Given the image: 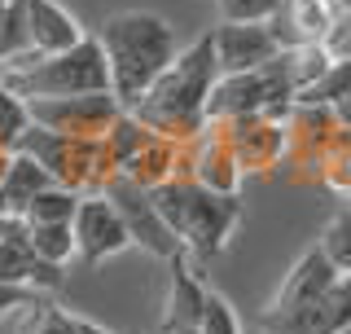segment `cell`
<instances>
[{"label":"cell","instance_id":"cell-1","mask_svg":"<svg viewBox=\"0 0 351 334\" xmlns=\"http://www.w3.org/2000/svg\"><path fill=\"white\" fill-rule=\"evenodd\" d=\"M215 80H219V66H215V49H211V31H206L189 49L176 53L171 66L132 106V115L149 132H158V137L176 141V146H189V141H197L206 132V97H211Z\"/></svg>","mask_w":351,"mask_h":334},{"label":"cell","instance_id":"cell-2","mask_svg":"<svg viewBox=\"0 0 351 334\" xmlns=\"http://www.w3.org/2000/svg\"><path fill=\"white\" fill-rule=\"evenodd\" d=\"M97 44L106 53L110 66V97L123 110H132L145 97V88L158 80L171 66L176 49V31L167 18L149 14V9H123V14H110L97 31Z\"/></svg>","mask_w":351,"mask_h":334},{"label":"cell","instance_id":"cell-3","mask_svg":"<svg viewBox=\"0 0 351 334\" xmlns=\"http://www.w3.org/2000/svg\"><path fill=\"white\" fill-rule=\"evenodd\" d=\"M158 216L167 229L180 238L189 264H211L219 251L233 242V229L241 225V198L237 194H211L189 176H171V181L149 189Z\"/></svg>","mask_w":351,"mask_h":334},{"label":"cell","instance_id":"cell-4","mask_svg":"<svg viewBox=\"0 0 351 334\" xmlns=\"http://www.w3.org/2000/svg\"><path fill=\"white\" fill-rule=\"evenodd\" d=\"M14 97L22 102H53V97H84V93H110V66L97 36H84L75 49L53 53V58H31L27 66L5 71Z\"/></svg>","mask_w":351,"mask_h":334},{"label":"cell","instance_id":"cell-5","mask_svg":"<svg viewBox=\"0 0 351 334\" xmlns=\"http://www.w3.org/2000/svg\"><path fill=\"white\" fill-rule=\"evenodd\" d=\"M299 102V71H294V49L277 53L272 62L255 66V71L219 75L211 97H206V124L237 115H277L285 119Z\"/></svg>","mask_w":351,"mask_h":334},{"label":"cell","instance_id":"cell-6","mask_svg":"<svg viewBox=\"0 0 351 334\" xmlns=\"http://www.w3.org/2000/svg\"><path fill=\"white\" fill-rule=\"evenodd\" d=\"M22 154H31L44 172L53 176V185H66L75 194H101L114 172V159L106 150V137L88 141V137H62V132H49L40 124H31L18 141Z\"/></svg>","mask_w":351,"mask_h":334},{"label":"cell","instance_id":"cell-7","mask_svg":"<svg viewBox=\"0 0 351 334\" xmlns=\"http://www.w3.org/2000/svg\"><path fill=\"white\" fill-rule=\"evenodd\" d=\"M334 264L325 260L321 247L303 251L294 260V269L285 273L281 291L272 295V304L263 308L259 326L263 334H312V321H316V308H321L325 291L334 286Z\"/></svg>","mask_w":351,"mask_h":334},{"label":"cell","instance_id":"cell-8","mask_svg":"<svg viewBox=\"0 0 351 334\" xmlns=\"http://www.w3.org/2000/svg\"><path fill=\"white\" fill-rule=\"evenodd\" d=\"M206 128H215L219 141L233 150L241 176H268L285 163V119L277 115H237Z\"/></svg>","mask_w":351,"mask_h":334},{"label":"cell","instance_id":"cell-9","mask_svg":"<svg viewBox=\"0 0 351 334\" xmlns=\"http://www.w3.org/2000/svg\"><path fill=\"white\" fill-rule=\"evenodd\" d=\"M101 194L114 203V211L123 216V225H128V238H132V247H141L145 255H154V260H176L184 247H180V238L167 229V220L158 216V207H154V198H149V189H141V185H132L128 176H110Z\"/></svg>","mask_w":351,"mask_h":334},{"label":"cell","instance_id":"cell-10","mask_svg":"<svg viewBox=\"0 0 351 334\" xmlns=\"http://www.w3.org/2000/svg\"><path fill=\"white\" fill-rule=\"evenodd\" d=\"M71 229H75V260H84L88 269H97V264L114 260V255H123L132 247L123 216L114 211V203L106 194H80Z\"/></svg>","mask_w":351,"mask_h":334},{"label":"cell","instance_id":"cell-11","mask_svg":"<svg viewBox=\"0 0 351 334\" xmlns=\"http://www.w3.org/2000/svg\"><path fill=\"white\" fill-rule=\"evenodd\" d=\"M31 106V124L62 132V137H106L114 128V119L123 115V106L110 93H84V97H53V102H27Z\"/></svg>","mask_w":351,"mask_h":334},{"label":"cell","instance_id":"cell-12","mask_svg":"<svg viewBox=\"0 0 351 334\" xmlns=\"http://www.w3.org/2000/svg\"><path fill=\"white\" fill-rule=\"evenodd\" d=\"M0 282L27 286V291H36V295H53V291H62V282H66L62 264H49V260L36 255V247H31V238H27V225H22L18 216L5 225V238H0Z\"/></svg>","mask_w":351,"mask_h":334},{"label":"cell","instance_id":"cell-13","mask_svg":"<svg viewBox=\"0 0 351 334\" xmlns=\"http://www.w3.org/2000/svg\"><path fill=\"white\" fill-rule=\"evenodd\" d=\"M211 49H215L219 75H237L272 62L281 53V44L272 40L268 22H219L211 31Z\"/></svg>","mask_w":351,"mask_h":334},{"label":"cell","instance_id":"cell-14","mask_svg":"<svg viewBox=\"0 0 351 334\" xmlns=\"http://www.w3.org/2000/svg\"><path fill=\"white\" fill-rule=\"evenodd\" d=\"M167 264H171V291H167V308H162V334H197L211 291L197 282V273H193L184 251Z\"/></svg>","mask_w":351,"mask_h":334},{"label":"cell","instance_id":"cell-15","mask_svg":"<svg viewBox=\"0 0 351 334\" xmlns=\"http://www.w3.org/2000/svg\"><path fill=\"white\" fill-rule=\"evenodd\" d=\"M27 5V40L36 58H53L66 53L84 40V27L75 22L71 9H62L58 0H22Z\"/></svg>","mask_w":351,"mask_h":334},{"label":"cell","instance_id":"cell-16","mask_svg":"<svg viewBox=\"0 0 351 334\" xmlns=\"http://www.w3.org/2000/svg\"><path fill=\"white\" fill-rule=\"evenodd\" d=\"M176 163H180V146L167 141V137H158V132H149V141L119 167V176H128V181L141 185V189H154V185H162V181L176 176Z\"/></svg>","mask_w":351,"mask_h":334},{"label":"cell","instance_id":"cell-17","mask_svg":"<svg viewBox=\"0 0 351 334\" xmlns=\"http://www.w3.org/2000/svg\"><path fill=\"white\" fill-rule=\"evenodd\" d=\"M49 185H53V176L44 172V167L31 159V154H22V150H9V154H5V167H0V189H5L14 216H22L31 198L44 194Z\"/></svg>","mask_w":351,"mask_h":334},{"label":"cell","instance_id":"cell-18","mask_svg":"<svg viewBox=\"0 0 351 334\" xmlns=\"http://www.w3.org/2000/svg\"><path fill=\"white\" fill-rule=\"evenodd\" d=\"M36 53H31L27 40V5L22 0H9L5 18H0V71H14V66H27Z\"/></svg>","mask_w":351,"mask_h":334},{"label":"cell","instance_id":"cell-19","mask_svg":"<svg viewBox=\"0 0 351 334\" xmlns=\"http://www.w3.org/2000/svg\"><path fill=\"white\" fill-rule=\"evenodd\" d=\"M75 207H80V194L66 185H49L44 194H36L27 203L18 220H27V225H71L75 220Z\"/></svg>","mask_w":351,"mask_h":334},{"label":"cell","instance_id":"cell-20","mask_svg":"<svg viewBox=\"0 0 351 334\" xmlns=\"http://www.w3.org/2000/svg\"><path fill=\"white\" fill-rule=\"evenodd\" d=\"M338 330H351V277H334L312 321V334H338Z\"/></svg>","mask_w":351,"mask_h":334},{"label":"cell","instance_id":"cell-21","mask_svg":"<svg viewBox=\"0 0 351 334\" xmlns=\"http://www.w3.org/2000/svg\"><path fill=\"white\" fill-rule=\"evenodd\" d=\"M347 97H351V58L329 62L321 80L299 93V102L303 106H338V102H347Z\"/></svg>","mask_w":351,"mask_h":334},{"label":"cell","instance_id":"cell-22","mask_svg":"<svg viewBox=\"0 0 351 334\" xmlns=\"http://www.w3.org/2000/svg\"><path fill=\"white\" fill-rule=\"evenodd\" d=\"M27 225V220H22ZM27 238H31V247H36L40 260H49V264H71L75 260V229L71 225H27Z\"/></svg>","mask_w":351,"mask_h":334},{"label":"cell","instance_id":"cell-23","mask_svg":"<svg viewBox=\"0 0 351 334\" xmlns=\"http://www.w3.org/2000/svg\"><path fill=\"white\" fill-rule=\"evenodd\" d=\"M316 247L325 251V260L334 264V273H338V277H351V207H347V211H338V216L329 220Z\"/></svg>","mask_w":351,"mask_h":334},{"label":"cell","instance_id":"cell-24","mask_svg":"<svg viewBox=\"0 0 351 334\" xmlns=\"http://www.w3.org/2000/svg\"><path fill=\"white\" fill-rule=\"evenodd\" d=\"M27 128H31V106L0 84V150H5V154L18 150V141H22Z\"/></svg>","mask_w":351,"mask_h":334},{"label":"cell","instance_id":"cell-25","mask_svg":"<svg viewBox=\"0 0 351 334\" xmlns=\"http://www.w3.org/2000/svg\"><path fill=\"white\" fill-rule=\"evenodd\" d=\"M22 334H75V317L71 313H62L58 304H40L31 308V317H27V330Z\"/></svg>","mask_w":351,"mask_h":334},{"label":"cell","instance_id":"cell-26","mask_svg":"<svg viewBox=\"0 0 351 334\" xmlns=\"http://www.w3.org/2000/svg\"><path fill=\"white\" fill-rule=\"evenodd\" d=\"M219 22H268L281 9V0H215Z\"/></svg>","mask_w":351,"mask_h":334},{"label":"cell","instance_id":"cell-27","mask_svg":"<svg viewBox=\"0 0 351 334\" xmlns=\"http://www.w3.org/2000/svg\"><path fill=\"white\" fill-rule=\"evenodd\" d=\"M197 334H241L237 326V313L228 308V299L224 295H206V313H202V330Z\"/></svg>","mask_w":351,"mask_h":334},{"label":"cell","instance_id":"cell-28","mask_svg":"<svg viewBox=\"0 0 351 334\" xmlns=\"http://www.w3.org/2000/svg\"><path fill=\"white\" fill-rule=\"evenodd\" d=\"M40 295L27 291V286H14V282H0V321H5L14 308H36Z\"/></svg>","mask_w":351,"mask_h":334},{"label":"cell","instance_id":"cell-29","mask_svg":"<svg viewBox=\"0 0 351 334\" xmlns=\"http://www.w3.org/2000/svg\"><path fill=\"white\" fill-rule=\"evenodd\" d=\"M321 49L329 53V62L351 58V18H347V22H334V27H329V36L321 40Z\"/></svg>","mask_w":351,"mask_h":334},{"label":"cell","instance_id":"cell-30","mask_svg":"<svg viewBox=\"0 0 351 334\" xmlns=\"http://www.w3.org/2000/svg\"><path fill=\"white\" fill-rule=\"evenodd\" d=\"M75 334H110L106 326H97V321H84V317H75Z\"/></svg>","mask_w":351,"mask_h":334},{"label":"cell","instance_id":"cell-31","mask_svg":"<svg viewBox=\"0 0 351 334\" xmlns=\"http://www.w3.org/2000/svg\"><path fill=\"white\" fill-rule=\"evenodd\" d=\"M329 110H334V119L343 128H351V97H347V102H338V106H329Z\"/></svg>","mask_w":351,"mask_h":334},{"label":"cell","instance_id":"cell-32","mask_svg":"<svg viewBox=\"0 0 351 334\" xmlns=\"http://www.w3.org/2000/svg\"><path fill=\"white\" fill-rule=\"evenodd\" d=\"M14 216V207H9V198H5V189H0V220H9Z\"/></svg>","mask_w":351,"mask_h":334},{"label":"cell","instance_id":"cell-33","mask_svg":"<svg viewBox=\"0 0 351 334\" xmlns=\"http://www.w3.org/2000/svg\"><path fill=\"white\" fill-rule=\"evenodd\" d=\"M9 220H14V216H9ZM9 220H0V238H5V225H9Z\"/></svg>","mask_w":351,"mask_h":334},{"label":"cell","instance_id":"cell-34","mask_svg":"<svg viewBox=\"0 0 351 334\" xmlns=\"http://www.w3.org/2000/svg\"><path fill=\"white\" fill-rule=\"evenodd\" d=\"M5 9H9V0H0V18H5Z\"/></svg>","mask_w":351,"mask_h":334},{"label":"cell","instance_id":"cell-35","mask_svg":"<svg viewBox=\"0 0 351 334\" xmlns=\"http://www.w3.org/2000/svg\"><path fill=\"white\" fill-rule=\"evenodd\" d=\"M338 334H351V330H338Z\"/></svg>","mask_w":351,"mask_h":334},{"label":"cell","instance_id":"cell-36","mask_svg":"<svg viewBox=\"0 0 351 334\" xmlns=\"http://www.w3.org/2000/svg\"><path fill=\"white\" fill-rule=\"evenodd\" d=\"M347 198H351V194H347Z\"/></svg>","mask_w":351,"mask_h":334}]
</instances>
